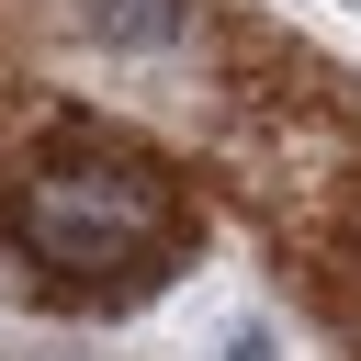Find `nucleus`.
Instances as JSON below:
<instances>
[{
	"mask_svg": "<svg viewBox=\"0 0 361 361\" xmlns=\"http://www.w3.org/2000/svg\"><path fill=\"white\" fill-rule=\"evenodd\" d=\"M23 237L34 259L56 271H113V259H147L169 237V192L147 158H113V147H68L23 180Z\"/></svg>",
	"mask_w": 361,
	"mask_h": 361,
	"instance_id": "1",
	"label": "nucleus"
},
{
	"mask_svg": "<svg viewBox=\"0 0 361 361\" xmlns=\"http://www.w3.org/2000/svg\"><path fill=\"white\" fill-rule=\"evenodd\" d=\"M79 23H90V45H124V56H158V45H180L192 0H79Z\"/></svg>",
	"mask_w": 361,
	"mask_h": 361,
	"instance_id": "2",
	"label": "nucleus"
}]
</instances>
